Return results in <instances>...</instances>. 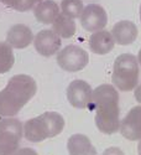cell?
<instances>
[{"mask_svg":"<svg viewBox=\"0 0 141 155\" xmlns=\"http://www.w3.org/2000/svg\"><path fill=\"white\" fill-rule=\"evenodd\" d=\"M34 46L40 55L53 56L61 47V37L53 30H42L35 36Z\"/></svg>","mask_w":141,"mask_h":155,"instance_id":"cell-9","label":"cell"},{"mask_svg":"<svg viewBox=\"0 0 141 155\" xmlns=\"http://www.w3.org/2000/svg\"><path fill=\"white\" fill-rule=\"evenodd\" d=\"M137 61H139L140 66H141V48H140V51H139V55H137Z\"/></svg>","mask_w":141,"mask_h":155,"instance_id":"cell-23","label":"cell"},{"mask_svg":"<svg viewBox=\"0 0 141 155\" xmlns=\"http://www.w3.org/2000/svg\"><path fill=\"white\" fill-rule=\"evenodd\" d=\"M65 128V119L57 112H46L24 124V134L29 141L38 143L58 135Z\"/></svg>","mask_w":141,"mask_h":155,"instance_id":"cell-3","label":"cell"},{"mask_svg":"<svg viewBox=\"0 0 141 155\" xmlns=\"http://www.w3.org/2000/svg\"><path fill=\"white\" fill-rule=\"evenodd\" d=\"M24 135V124L14 118H0V155H12Z\"/></svg>","mask_w":141,"mask_h":155,"instance_id":"cell-5","label":"cell"},{"mask_svg":"<svg viewBox=\"0 0 141 155\" xmlns=\"http://www.w3.org/2000/svg\"><path fill=\"white\" fill-rule=\"evenodd\" d=\"M52 30L59 36V37H65L69 38L75 34V22L72 18L65 15V14H59L58 18L55 20L52 24Z\"/></svg>","mask_w":141,"mask_h":155,"instance_id":"cell-16","label":"cell"},{"mask_svg":"<svg viewBox=\"0 0 141 155\" xmlns=\"http://www.w3.org/2000/svg\"><path fill=\"white\" fill-rule=\"evenodd\" d=\"M113 84L120 91L129 92L137 86L139 82V61L131 54H123L114 62Z\"/></svg>","mask_w":141,"mask_h":155,"instance_id":"cell-4","label":"cell"},{"mask_svg":"<svg viewBox=\"0 0 141 155\" xmlns=\"http://www.w3.org/2000/svg\"><path fill=\"white\" fill-rule=\"evenodd\" d=\"M83 3L82 0H62L61 3V10L62 14H65L72 19L79 18L83 12Z\"/></svg>","mask_w":141,"mask_h":155,"instance_id":"cell-18","label":"cell"},{"mask_svg":"<svg viewBox=\"0 0 141 155\" xmlns=\"http://www.w3.org/2000/svg\"><path fill=\"white\" fill-rule=\"evenodd\" d=\"M103 155H125V154L123 153L121 149H119V148H117V147H111V148H108V149L103 153Z\"/></svg>","mask_w":141,"mask_h":155,"instance_id":"cell-21","label":"cell"},{"mask_svg":"<svg viewBox=\"0 0 141 155\" xmlns=\"http://www.w3.org/2000/svg\"><path fill=\"white\" fill-rule=\"evenodd\" d=\"M12 155H37V153L31 148H22V149H18Z\"/></svg>","mask_w":141,"mask_h":155,"instance_id":"cell-20","label":"cell"},{"mask_svg":"<svg viewBox=\"0 0 141 155\" xmlns=\"http://www.w3.org/2000/svg\"><path fill=\"white\" fill-rule=\"evenodd\" d=\"M15 57L12 47L8 42H0V73L10 71L14 66Z\"/></svg>","mask_w":141,"mask_h":155,"instance_id":"cell-17","label":"cell"},{"mask_svg":"<svg viewBox=\"0 0 141 155\" xmlns=\"http://www.w3.org/2000/svg\"><path fill=\"white\" fill-rule=\"evenodd\" d=\"M140 20H141V5H140Z\"/></svg>","mask_w":141,"mask_h":155,"instance_id":"cell-26","label":"cell"},{"mask_svg":"<svg viewBox=\"0 0 141 155\" xmlns=\"http://www.w3.org/2000/svg\"><path fill=\"white\" fill-rule=\"evenodd\" d=\"M89 62V56L79 46L68 45L59 51L57 56L58 66L68 72H77L83 70Z\"/></svg>","mask_w":141,"mask_h":155,"instance_id":"cell-6","label":"cell"},{"mask_svg":"<svg viewBox=\"0 0 141 155\" xmlns=\"http://www.w3.org/2000/svg\"><path fill=\"white\" fill-rule=\"evenodd\" d=\"M120 133L127 140H141V106L131 108L120 123Z\"/></svg>","mask_w":141,"mask_h":155,"instance_id":"cell-10","label":"cell"},{"mask_svg":"<svg viewBox=\"0 0 141 155\" xmlns=\"http://www.w3.org/2000/svg\"><path fill=\"white\" fill-rule=\"evenodd\" d=\"M81 24L85 31L97 32L103 30L108 24V15L103 6L98 4H89L83 9L79 16Z\"/></svg>","mask_w":141,"mask_h":155,"instance_id":"cell-7","label":"cell"},{"mask_svg":"<svg viewBox=\"0 0 141 155\" xmlns=\"http://www.w3.org/2000/svg\"><path fill=\"white\" fill-rule=\"evenodd\" d=\"M135 99H136L139 103H141V84L137 86L136 89H135Z\"/></svg>","mask_w":141,"mask_h":155,"instance_id":"cell-22","label":"cell"},{"mask_svg":"<svg viewBox=\"0 0 141 155\" xmlns=\"http://www.w3.org/2000/svg\"><path fill=\"white\" fill-rule=\"evenodd\" d=\"M34 40L32 31L29 26L24 24H16L11 26L6 35L8 44L14 48H25Z\"/></svg>","mask_w":141,"mask_h":155,"instance_id":"cell-11","label":"cell"},{"mask_svg":"<svg viewBox=\"0 0 141 155\" xmlns=\"http://www.w3.org/2000/svg\"><path fill=\"white\" fill-rule=\"evenodd\" d=\"M93 89L83 80L72 81L67 88L68 102L74 108H87L91 106Z\"/></svg>","mask_w":141,"mask_h":155,"instance_id":"cell-8","label":"cell"},{"mask_svg":"<svg viewBox=\"0 0 141 155\" xmlns=\"http://www.w3.org/2000/svg\"><path fill=\"white\" fill-rule=\"evenodd\" d=\"M115 40L111 32L107 30H100L94 32L89 38V47L97 55H105L114 48Z\"/></svg>","mask_w":141,"mask_h":155,"instance_id":"cell-13","label":"cell"},{"mask_svg":"<svg viewBox=\"0 0 141 155\" xmlns=\"http://www.w3.org/2000/svg\"><path fill=\"white\" fill-rule=\"evenodd\" d=\"M32 2H34L35 4H36V3L38 4V3H41V2H43V0H32Z\"/></svg>","mask_w":141,"mask_h":155,"instance_id":"cell-25","label":"cell"},{"mask_svg":"<svg viewBox=\"0 0 141 155\" xmlns=\"http://www.w3.org/2000/svg\"><path fill=\"white\" fill-rule=\"evenodd\" d=\"M34 15L42 24H53L59 15V6L53 0H43L34 8Z\"/></svg>","mask_w":141,"mask_h":155,"instance_id":"cell-14","label":"cell"},{"mask_svg":"<svg viewBox=\"0 0 141 155\" xmlns=\"http://www.w3.org/2000/svg\"><path fill=\"white\" fill-rule=\"evenodd\" d=\"M36 81L31 76L18 74L11 77L6 87L0 91V115L11 118L36 94Z\"/></svg>","mask_w":141,"mask_h":155,"instance_id":"cell-2","label":"cell"},{"mask_svg":"<svg viewBox=\"0 0 141 155\" xmlns=\"http://www.w3.org/2000/svg\"><path fill=\"white\" fill-rule=\"evenodd\" d=\"M111 35L117 44L130 45L137 37V28L134 22L129 20H121L113 26Z\"/></svg>","mask_w":141,"mask_h":155,"instance_id":"cell-12","label":"cell"},{"mask_svg":"<svg viewBox=\"0 0 141 155\" xmlns=\"http://www.w3.org/2000/svg\"><path fill=\"white\" fill-rule=\"evenodd\" d=\"M137 153H139V155H141V140H140V143L137 145Z\"/></svg>","mask_w":141,"mask_h":155,"instance_id":"cell-24","label":"cell"},{"mask_svg":"<svg viewBox=\"0 0 141 155\" xmlns=\"http://www.w3.org/2000/svg\"><path fill=\"white\" fill-rule=\"evenodd\" d=\"M91 106L95 109V124L104 134H114L120 129L119 94L114 86L100 84L93 94Z\"/></svg>","mask_w":141,"mask_h":155,"instance_id":"cell-1","label":"cell"},{"mask_svg":"<svg viewBox=\"0 0 141 155\" xmlns=\"http://www.w3.org/2000/svg\"><path fill=\"white\" fill-rule=\"evenodd\" d=\"M67 149L69 155H97L95 148L92 145L88 137L74 134L68 139Z\"/></svg>","mask_w":141,"mask_h":155,"instance_id":"cell-15","label":"cell"},{"mask_svg":"<svg viewBox=\"0 0 141 155\" xmlns=\"http://www.w3.org/2000/svg\"><path fill=\"white\" fill-rule=\"evenodd\" d=\"M4 5L18 10V11H27L35 8V3L32 0H0Z\"/></svg>","mask_w":141,"mask_h":155,"instance_id":"cell-19","label":"cell"}]
</instances>
